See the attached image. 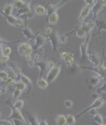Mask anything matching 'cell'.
<instances>
[{"label": "cell", "mask_w": 106, "mask_h": 125, "mask_svg": "<svg viewBox=\"0 0 106 125\" xmlns=\"http://www.w3.org/2000/svg\"><path fill=\"white\" fill-rule=\"evenodd\" d=\"M59 56H60L66 64H71V62H75V55L73 53H69V52H62V53H60Z\"/></svg>", "instance_id": "obj_16"}, {"label": "cell", "mask_w": 106, "mask_h": 125, "mask_svg": "<svg viewBox=\"0 0 106 125\" xmlns=\"http://www.w3.org/2000/svg\"><path fill=\"white\" fill-rule=\"evenodd\" d=\"M0 124L1 125H12V122L10 120H3V121H0Z\"/></svg>", "instance_id": "obj_43"}, {"label": "cell", "mask_w": 106, "mask_h": 125, "mask_svg": "<svg viewBox=\"0 0 106 125\" xmlns=\"http://www.w3.org/2000/svg\"><path fill=\"white\" fill-rule=\"evenodd\" d=\"M17 51H19V54H21L22 56H24L26 59L28 58H32L30 55L33 53V45L29 43H26V42H23V43H20L19 46H17Z\"/></svg>", "instance_id": "obj_2"}, {"label": "cell", "mask_w": 106, "mask_h": 125, "mask_svg": "<svg viewBox=\"0 0 106 125\" xmlns=\"http://www.w3.org/2000/svg\"><path fill=\"white\" fill-rule=\"evenodd\" d=\"M91 12H92V6H88V4H86V6L82 8L81 12H80V15L78 17V22L80 23V24H83L84 20L89 16Z\"/></svg>", "instance_id": "obj_11"}, {"label": "cell", "mask_w": 106, "mask_h": 125, "mask_svg": "<svg viewBox=\"0 0 106 125\" xmlns=\"http://www.w3.org/2000/svg\"><path fill=\"white\" fill-rule=\"evenodd\" d=\"M90 115H92V116H94V115H96V114L97 113H99V112H97V111L96 110H95V109H94V110H91V111H90Z\"/></svg>", "instance_id": "obj_46"}, {"label": "cell", "mask_w": 106, "mask_h": 125, "mask_svg": "<svg viewBox=\"0 0 106 125\" xmlns=\"http://www.w3.org/2000/svg\"><path fill=\"white\" fill-rule=\"evenodd\" d=\"M12 53V49L10 46H3V50H2V55L4 56H10V54Z\"/></svg>", "instance_id": "obj_36"}, {"label": "cell", "mask_w": 106, "mask_h": 125, "mask_svg": "<svg viewBox=\"0 0 106 125\" xmlns=\"http://www.w3.org/2000/svg\"><path fill=\"white\" fill-rule=\"evenodd\" d=\"M91 97L93 98V99H94V100H96V99H99V94H97V93H93L92 94V95H91Z\"/></svg>", "instance_id": "obj_45"}, {"label": "cell", "mask_w": 106, "mask_h": 125, "mask_svg": "<svg viewBox=\"0 0 106 125\" xmlns=\"http://www.w3.org/2000/svg\"><path fill=\"white\" fill-rule=\"evenodd\" d=\"M89 42H90V35L87 36L86 41L79 45L80 49V61L81 62H86L88 61V52H89Z\"/></svg>", "instance_id": "obj_4"}, {"label": "cell", "mask_w": 106, "mask_h": 125, "mask_svg": "<svg viewBox=\"0 0 106 125\" xmlns=\"http://www.w3.org/2000/svg\"><path fill=\"white\" fill-rule=\"evenodd\" d=\"M35 13L37 15H40V16H43V15L47 14V9L46 7L41 6V4H37L35 7Z\"/></svg>", "instance_id": "obj_23"}, {"label": "cell", "mask_w": 106, "mask_h": 125, "mask_svg": "<svg viewBox=\"0 0 106 125\" xmlns=\"http://www.w3.org/2000/svg\"><path fill=\"white\" fill-rule=\"evenodd\" d=\"M66 68L71 75H77L80 71H81V66L76 62H71V64H66Z\"/></svg>", "instance_id": "obj_12"}, {"label": "cell", "mask_w": 106, "mask_h": 125, "mask_svg": "<svg viewBox=\"0 0 106 125\" xmlns=\"http://www.w3.org/2000/svg\"><path fill=\"white\" fill-rule=\"evenodd\" d=\"M88 61L91 62L93 64V66H99V65L102 64L99 54H97L96 52H93V51H90V50L88 52Z\"/></svg>", "instance_id": "obj_13"}, {"label": "cell", "mask_w": 106, "mask_h": 125, "mask_svg": "<svg viewBox=\"0 0 106 125\" xmlns=\"http://www.w3.org/2000/svg\"><path fill=\"white\" fill-rule=\"evenodd\" d=\"M95 26L97 27V35L99 38H102V31L105 30L106 31V20H96L95 21Z\"/></svg>", "instance_id": "obj_17"}, {"label": "cell", "mask_w": 106, "mask_h": 125, "mask_svg": "<svg viewBox=\"0 0 106 125\" xmlns=\"http://www.w3.org/2000/svg\"><path fill=\"white\" fill-rule=\"evenodd\" d=\"M2 50H3V46H2V44H0V57L2 56Z\"/></svg>", "instance_id": "obj_49"}, {"label": "cell", "mask_w": 106, "mask_h": 125, "mask_svg": "<svg viewBox=\"0 0 106 125\" xmlns=\"http://www.w3.org/2000/svg\"><path fill=\"white\" fill-rule=\"evenodd\" d=\"M55 123L58 125H66V115H64V114H56Z\"/></svg>", "instance_id": "obj_25"}, {"label": "cell", "mask_w": 106, "mask_h": 125, "mask_svg": "<svg viewBox=\"0 0 106 125\" xmlns=\"http://www.w3.org/2000/svg\"><path fill=\"white\" fill-rule=\"evenodd\" d=\"M64 106H65L66 108H71V107L74 106V101H73V100L67 99V100L64 101Z\"/></svg>", "instance_id": "obj_39"}, {"label": "cell", "mask_w": 106, "mask_h": 125, "mask_svg": "<svg viewBox=\"0 0 106 125\" xmlns=\"http://www.w3.org/2000/svg\"><path fill=\"white\" fill-rule=\"evenodd\" d=\"M0 119H1V113H0Z\"/></svg>", "instance_id": "obj_51"}, {"label": "cell", "mask_w": 106, "mask_h": 125, "mask_svg": "<svg viewBox=\"0 0 106 125\" xmlns=\"http://www.w3.org/2000/svg\"><path fill=\"white\" fill-rule=\"evenodd\" d=\"M76 123V116L73 114H67L66 115V124L67 125H75Z\"/></svg>", "instance_id": "obj_30"}, {"label": "cell", "mask_w": 106, "mask_h": 125, "mask_svg": "<svg viewBox=\"0 0 106 125\" xmlns=\"http://www.w3.org/2000/svg\"><path fill=\"white\" fill-rule=\"evenodd\" d=\"M68 1H59V2H48L47 3V14L51 15L53 13H58V10L60 9L62 6H64L65 3H67Z\"/></svg>", "instance_id": "obj_7"}, {"label": "cell", "mask_w": 106, "mask_h": 125, "mask_svg": "<svg viewBox=\"0 0 106 125\" xmlns=\"http://www.w3.org/2000/svg\"><path fill=\"white\" fill-rule=\"evenodd\" d=\"M54 67H55V64H54L52 61H48V68H49V70L53 69Z\"/></svg>", "instance_id": "obj_44"}, {"label": "cell", "mask_w": 106, "mask_h": 125, "mask_svg": "<svg viewBox=\"0 0 106 125\" xmlns=\"http://www.w3.org/2000/svg\"><path fill=\"white\" fill-rule=\"evenodd\" d=\"M27 65L30 67V68H33V67L36 66V62L34 61L33 58H28V59H27Z\"/></svg>", "instance_id": "obj_40"}, {"label": "cell", "mask_w": 106, "mask_h": 125, "mask_svg": "<svg viewBox=\"0 0 106 125\" xmlns=\"http://www.w3.org/2000/svg\"><path fill=\"white\" fill-rule=\"evenodd\" d=\"M68 41V36L66 35H60V44H63V43H66Z\"/></svg>", "instance_id": "obj_37"}, {"label": "cell", "mask_w": 106, "mask_h": 125, "mask_svg": "<svg viewBox=\"0 0 106 125\" xmlns=\"http://www.w3.org/2000/svg\"><path fill=\"white\" fill-rule=\"evenodd\" d=\"M49 40L51 41V44H52V49H53V52L56 54L60 55V53L58 52V48L60 45V35H59L56 31H54L51 36H49Z\"/></svg>", "instance_id": "obj_10"}, {"label": "cell", "mask_w": 106, "mask_h": 125, "mask_svg": "<svg viewBox=\"0 0 106 125\" xmlns=\"http://www.w3.org/2000/svg\"><path fill=\"white\" fill-rule=\"evenodd\" d=\"M48 23L50 25H56L59 23V14L58 13H53V14L48 16Z\"/></svg>", "instance_id": "obj_24"}, {"label": "cell", "mask_w": 106, "mask_h": 125, "mask_svg": "<svg viewBox=\"0 0 106 125\" xmlns=\"http://www.w3.org/2000/svg\"><path fill=\"white\" fill-rule=\"evenodd\" d=\"M37 85H38V87L39 88H41V90H46V88L48 87L49 83L47 82L46 79H43V78H39V79L37 80Z\"/></svg>", "instance_id": "obj_27"}, {"label": "cell", "mask_w": 106, "mask_h": 125, "mask_svg": "<svg viewBox=\"0 0 106 125\" xmlns=\"http://www.w3.org/2000/svg\"><path fill=\"white\" fill-rule=\"evenodd\" d=\"M26 87H27V85L25 84L24 82H22V81H17L16 82V90H20L21 92H23V91L26 90Z\"/></svg>", "instance_id": "obj_33"}, {"label": "cell", "mask_w": 106, "mask_h": 125, "mask_svg": "<svg viewBox=\"0 0 106 125\" xmlns=\"http://www.w3.org/2000/svg\"><path fill=\"white\" fill-rule=\"evenodd\" d=\"M95 26V22H87V23H83L82 25L78 26V27H76V36L80 39L87 37L88 35H90V32H91V30L93 29V27Z\"/></svg>", "instance_id": "obj_1"}, {"label": "cell", "mask_w": 106, "mask_h": 125, "mask_svg": "<svg viewBox=\"0 0 106 125\" xmlns=\"http://www.w3.org/2000/svg\"><path fill=\"white\" fill-rule=\"evenodd\" d=\"M3 43L10 44V43H11V41H6V40H3V39H1V38H0V44H3Z\"/></svg>", "instance_id": "obj_47"}, {"label": "cell", "mask_w": 106, "mask_h": 125, "mask_svg": "<svg viewBox=\"0 0 106 125\" xmlns=\"http://www.w3.org/2000/svg\"><path fill=\"white\" fill-rule=\"evenodd\" d=\"M93 122H94V123H97V124H103L104 123V120H103V116L101 115L100 113H97L96 115H94L93 116Z\"/></svg>", "instance_id": "obj_32"}, {"label": "cell", "mask_w": 106, "mask_h": 125, "mask_svg": "<svg viewBox=\"0 0 106 125\" xmlns=\"http://www.w3.org/2000/svg\"><path fill=\"white\" fill-rule=\"evenodd\" d=\"M101 80H102V78L97 77V75H92V77H88L87 78V84H88V88L89 90H92L94 86H96V85L100 84Z\"/></svg>", "instance_id": "obj_14"}, {"label": "cell", "mask_w": 106, "mask_h": 125, "mask_svg": "<svg viewBox=\"0 0 106 125\" xmlns=\"http://www.w3.org/2000/svg\"><path fill=\"white\" fill-rule=\"evenodd\" d=\"M43 55H45V51H43L42 49H40V50H38L37 53L34 55L33 59H34V61H35L36 62H41V61H42V58H43Z\"/></svg>", "instance_id": "obj_26"}, {"label": "cell", "mask_w": 106, "mask_h": 125, "mask_svg": "<svg viewBox=\"0 0 106 125\" xmlns=\"http://www.w3.org/2000/svg\"><path fill=\"white\" fill-rule=\"evenodd\" d=\"M0 14L4 17L7 24H9V25L15 26V27H22V26L25 25V23H24V21L23 20L19 19V17H15V16H13V15H6L3 12H2L1 9H0Z\"/></svg>", "instance_id": "obj_3"}, {"label": "cell", "mask_w": 106, "mask_h": 125, "mask_svg": "<svg viewBox=\"0 0 106 125\" xmlns=\"http://www.w3.org/2000/svg\"><path fill=\"white\" fill-rule=\"evenodd\" d=\"M49 41V38L47 36H43L42 33H39L38 32L36 35V38H35V42L33 44V50H40L41 46H43L45 44Z\"/></svg>", "instance_id": "obj_6"}, {"label": "cell", "mask_w": 106, "mask_h": 125, "mask_svg": "<svg viewBox=\"0 0 106 125\" xmlns=\"http://www.w3.org/2000/svg\"><path fill=\"white\" fill-rule=\"evenodd\" d=\"M7 104L9 106H11V108H14V109H16V110H21V109L24 107V100H23V99H16L13 103V105H12V104H10V99H8Z\"/></svg>", "instance_id": "obj_22"}, {"label": "cell", "mask_w": 106, "mask_h": 125, "mask_svg": "<svg viewBox=\"0 0 106 125\" xmlns=\"http://www.w3.org/2000/svg\"><path fill=\"white\" fill-rule=\"evenodd\" d=\"M8 79H9V73H8L6 70H0V80H2L4 82Z\"/></svg>", "instance_id": "obj_35"}, {"label": "cell", "mask_w": 106, "mask_h": 125, "mask_svg": "<svg viewBox=\"0 0 106 125\" xmlns=\"http://www.w3.org/2000/svg\"><path fill=\"white\" fill-rule=\"evenodd\" d=\"M0 62H3V64H7V62H9V56H4V55H2L1 57H0Z\"/></svg>", "instance_id": "obj_42"}, {"label": "cell", "mask_w": 106, "mask_h": 125, "mask_svg": "<svg viewBox=\"0 0 106 125\" xmlns=\"http://www.w3.org/2000/svg\"><path fill=\"white\" fill-rule=\"evenodd\" d=\"M12 10H13V4H12V2H9V3H7L6 6L3 7L2 12L6 15H12Z\"/></svg>", "instance_id": "obj_28"}, {"label": "cell", "mask_w": 106, "mask_h": 125, "mask_svg": "<svg viewBox=\"0 0 106 125\" xmlns=\"http://www.w3.org/2000/svg\"><path fill=\"white\" fill-rule=\"evenodd\" d=\"M39 125H49L48 123H47V121H46V120H40V123H39Z\"/></svg>", "instance_id": "obj_48"}, {"label": "cell", "mask_w": 106, "mask_h": 125, "mask_svg": "<svg viewBox=\"0 0 106 125\" xmlns=\"http://www.w3.org/2000/svg\"><path fill=\"white\" fill-rule=\"evenodd\" d=\"M96 93L99 94H103V93H106V81H104L103 84H101L99 87L96 88Z\"/></svg>", "instance_id": "obj_34"}, {"label": "cell", "mask_w": 106, "mask_h": 125, "mask_svg": "<svg viewBox=\"0 0 106 125\" xmlns=\"http://www.w3.org/2000/svg\"><path fill=\"white\" fill-rule=\"evenodd\" d=\"M16 82L17 81H13L12 83H10L9 85H7L6 88H4V91H6L7 93H14V91L16 90Z\"/></svg>", "instance_id": "obj_29"}, {"label": "cell", "mask_w": 106, "mask_h": 125, "mask_svg": "<svg viewBox=\"0 0 106 125\" xmlns=\"http://www.w3.org/2000/svg\"><path fill=\"white\" fill-rule=\"evenodd\" d=\"M36 67H38L40 70V73H39V78H43V75L47 72V70H48V62L46 61H41V62H36Z\"/></svg>", "instance_id": "obj_19"}, {"label": "cell", "mask_w": 106, "mask_h": 125, "mask_svg": "<svg viewBox=\"0 0 106 125\" xmlns=\"http://www.w3.org/2000/svg\"><path fill=\"white\" fill-rule=\"evenodd\" d=\"M21 95H22V92H21L20 90H15L14 93L12 94V96H13V98H14L15 100L19 99V97H21Z\"/></svg>", "instance_id": "obj_38"}, {"label": "cell", "mask_w": 106, "mask_h": 125, "mask_svg": "<svg viewBox=\"0 0 106 125\" xmlns=\"http://www.w3.org/2000/svg\"><path fill=\"white\" fill-rule=\"evenodd\" d=\"M29 13H32V9H30V3L29 2L26 1V3L24 4L21 9L17 10V16H19V19L21 16H23V15H26V14H29Z\"/></svg>", "instance_id": "obj_20"}, {"label": "cell", "mask_w": 106, "mask_h": 125, "mask_svg": "<svg viewBox=\"0 0 106 125\" xmlns=\"http://www.w3.org/2000/svg\"><path fill=\"white\" fill-rule=\"evenodd\" d=\"M81 69L92 70V71H94L97 75H100V78H102V79H104L106 81V66H104L103 64L99 65V66H92V67L81 66Z\"/></svg>", "instance_id": "obj_5"}, {"label": "cell", "mask_w": 106, "mask_h": 125, "mask_svg": "<svg viewBox=\"0 0 106 125\" xmlns=\"http://www.w3.org/2000/svg\"><path fill=\"white\" fill-rule=\"evenodd\" d=\"M105 59H106V58H105Z\"/></svg>", "instance_id": "obj_52"}, {"label": "cell", "mask_w": 106, "mask_h": 125, "mask_svg": "<svg viewBox=\"0 0 106 125\" xmlns=\"http://www.w3.org/2000/svg\"><path fill=\"white\" fill-rule=\"evenodd\" d=\"M46 32H47V37H49L54 32V30L51 27H46Z\"/></svg>", "instance_id": "obj_41"}, {"label": "cell", "mask_w": 106, "mask_h": 125, "mask_svg": "<svg viewBox=\"0 0 106 125\" xmlns=\"http://www.w3.org/2000/svg\"><path fill=\"white\" fill-rule=\"evenodd\" d=\"M103 8H104V6H103V2L102 1H96V0H95L94 6L92 7V13H93L92 21H93V22H95V21L97 20V14H99L100 11L103 9Z\"/></svg>", "instance_id": "obj_15"}, {"label": "cell", "mask_w": 106, "mask_h": 125, "mask_svg": "<svg viewBox=\"0 0 106 125\" xmlns=\"http://www.w3.org/2000/svg\"><path fill=\"white\" fill-rule=\"evenodd\" d=\"M103 105H104V99L103 98H99V99H96V100H94L92 103V105L91 106H89L88 108H86L83 111H81L79 114H77V116L76 118H80L81 115H83V114H86L87 112H90L91 110H94V109H99V108H101Z\"/></svg>", "instance_id": "obj_8"}, {"label": "cell", "mask_w": 106, "mask_h": 125, "mask_svg": "<svg viewBox=\"0 0 106 125\" xmlns=\"http://www.w3.org/2000/svg\"><path fill=\"white\" fill-rule=\"evenodd\" d=\"M26 116H27L28 123H29L30 125H39L40 121H38L37 116H36L33 112H29V111H27V112H26Z\"/></svg>", "instance_id": "obj_21"}, {"label": "cell", "mask_w": 106, "mask_h": 125, "mask_svg": "<svg viewBox=\"0 0 106 125\" xmlns=\"http://www.w3.org/2000/svg\"><path fill=\"white\" fill-rule=\"evenodd\" d=\"M0 95H1V88H0Z\"/></svg>", "instance_id": "obj_50"}, {"label": "cell", "mask_w": 106, "mask_h": 125, "mask_svg": "<svg viewBox=\"0 0 106 125\" xmlns=\"http://www.w3.org/2000/svg\"><path fill=\"white\" fill-rule=\"evenodd\" d=\"M26 3V1H23V0H14L13 2H12V4H13V8H15V9H21L24 4Z\"/></svg>", "instance_id": "obj_31"}, {"label": "cell", "mask_w": 106, "mask_h": 125, "mask_svg": "<svg viewBox=\"0 0 106 125\" xmlns=\"http://www.w3.org/2000/svg\"><path fill=\"white\" fill-rule=\"evenodd\" d=\"M22 32H23L24 37L26 38L27 40H33V39H35V38H36L35 33H34V32H33V30L27 26L26 23H25V25L23 26V30H22Z\"/></svg>", "instance_id": "obj_18"}, {"label": "cell", "mask_w": 106, "mask_h": 125, "mask_svg": "<svg viewBox=\"0 0 106 125\" xmlns=\"http://www.w3.org/2000/svg\"><path fill=\"white\" fill-rule=\"evenodd\" d=\"M60 71H61V66H55L53 69L49 70L48 72H47V82L50 84V83H52L54 80L58 78V75L60 74Z\"/></svg>", "instance_id": "obj_9"}]
</instances>
